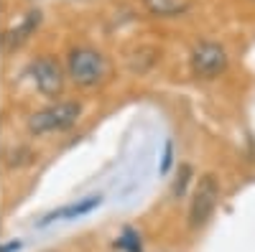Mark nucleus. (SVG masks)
Returning a JSON list of instances; mask_svg holds the SVG:
<instances>
[{
	"mask_svg": "<svg viewBox=\"0 0 255 252\" xmlns=\"http://www.w3.org/2000/svg\"><path fill=\"white\" fill-rule=\"evenodd\" d=\"M28 74L33 77L36 87L44 92L46 97H56L61 92V84H64V77H61V69L54 59L49 56H41L36 59L33 64L28 67Z\"/></svg>",
	"mask_w": 255,
	"mask_h": 252,
	"instance_id": "39448f33",
	"label": "nucleus"
},
{
	"mask_svg": "<svg viewBox=\"0 0 255 252\" xmlns=\"http://www.w3.org/2000/svg\"><path fill=\"white\" fill-rule=\"evenodd\" d=\"M220 199V186L217 178L207 173L199 178L194 196H191V206H189V227H204L209 222V217L215 214V206Z\"/></svg>",
	"mask_w": 255,
	"mask_h": 252,
	"instance_id": "7ed1b4c3",
	"label": "nucleus"
},
{
	"mask_svg": "<svg viewBox=\"0 0 255 252\" xmlns=\"http://www.w3.org/2000/svg\"><path fill=\"white\" fill-rule=\"evenodd\" d=\"M171 163H174V140L168 138L166 140V145H163V156H161V166H158V173H168V168H171Z\"/></svg>",
	"mask_w": 255,
	"mask_h": 252,
	"instance_id": "9d476101",
	"label": "nucleus"
},
{
	"mask_svg": "<svg viewBox=\"0 0 255 252\" xmlns=\"http://www.w3.org/2000/svg\"><path fill=\"white\" fill-rule=\"evenodd\" d=\"M100 204H102V196H100V194L84 196V199H79V201H74V204H69V206L54 209V212H49L44 219H38L36 224H38V227H46V224L59 222V219H77V217H82V214H90L92 209H97Z\"/></svg>",
	"mask_w": 255,
	"mask_h": 252,
	"instance_id": "423d86ee",
	"label": "nucleus"
},
{
	"mask_svg": "<svg viewBox=\"0 0 255 252\" xmlns=\"http://www.w3.org/2000/svg\"><path fill=\"white\" fill-rule=\"evenodd\" d=\"M191 176H194V171H191V166H186V163H184V166L179 168V176H176L174 186H171V194H174V196H184V194H186V186H189Z\"/></svg>",
	"mask_w": 255,
	"mask_h": 252,
	"instance_id": "1a4fd4ad",
	"label": "nucleus"
},
{
	"mask_svg": "<svg viewBox=\"0 0 255 252\" xmlns=\"http://www.w3.org/2000/svg\"><path fill=\"white\" fill-rule=\"evenodd\" d=\"M118 245H120V247H128L130 252H140V242H138V235L133 232V229H125L123 237L118 240Z\"/></svg>",
	"mask_w": 255,
	"mask_h": 252,
	"instance_id": "9b49d317",
	"label": "nucleus"
},
{
	"mask_svg": "<svg viewBox=\"0 0 255 252\" xmlns=\"http://www.w3.org/2000/svg\"><path fill=\"white\" fill-rule=\"evenodd\" d=\"M15 250H20V242L18 240H13L8 245H0V252H15Z\"/></svg>",
	"mask_w": 255,
	"mask_h": 252,
	"instance_id": "f8f14e48",
	"label": "nucleus"
},
{
	"mask_svg": "<svg viewBox=\"0 0 255 252\" xmlns=\"http://www.w3.org/2000/svg\"><path fill=\"white\" fill-rule=\"evenodd\" d=\"M38 23H41V13H38V10H28V13L23 15V20H20L18 26H13V28L3 36V44H8V46H18L20 41H26V38H28V33H31Z\"/></svg>",
	"mask_w": 255,
	"mask_h": 252,
	"instance_id": "0eeeda50",
	"label": "nucleus"
},
{
	"mask_svg": "<svg viewBox=\"0 0 255 252\" xmlns=\"http://www.w3.org/2000/svg\"><path fill=\"white\" fill-rule=\"evenodd\" d=\"M82 115V104L79 102H56L49 107L38 110L28 117V130L33 135H44V133H61L72 128Z\"/></svg>",
	"mask_w": 255,
	"mask_h": 252,
	"instance_id": "f257e3e1",
	"label": "nucleus"
},
{
	"mask_svg": "<svg viewBox=\"0 0 255 252\" xmlns=\"http://www.w3.org/2000/svg\"><path fill=\"white\" fill-rule=\"evenodd\" d=\"M105 74H108V61L100 51L79 46L69 54V77L82 87H92V84L102 82Z\"/></svg>",
	"mask_w": 255,
	"mask_h": 252,
	"instance_id": "f03ea898",
	"label": "nucleus"
},
{
	"mask_svg": "<svg viewBox=\"0 0 255 252\" xmlns=\"http://www.w3.org/2000/svg\"><path fill=\"white\" fill-rule=\"evenodd\" d=\"M191 72L202 79H212L227 69V51L220 44H212V41H204V44L194 46L189 56Z\"/></svg>",
	"mask_w": 255,
	"mask_h": 252,
	"instance_id": "20e7f679",
	"label": "nucleus"
},
{
	"mask_svg": "<svg viewBox=\"0 0 255 252\" xmlns=\"http://www.w3.org/2000/svg\"><path fill=\"white\" fill-rule=\"evenodd\" d=\"M143 3L156 15H179L189 8V3H184V0H143Z\"/></svg>",
	"mask_w": 255,
	"mask_h": 252,
	"instance_id": "6e6552de",
	"label": "nucleus"
}]
</instances>
